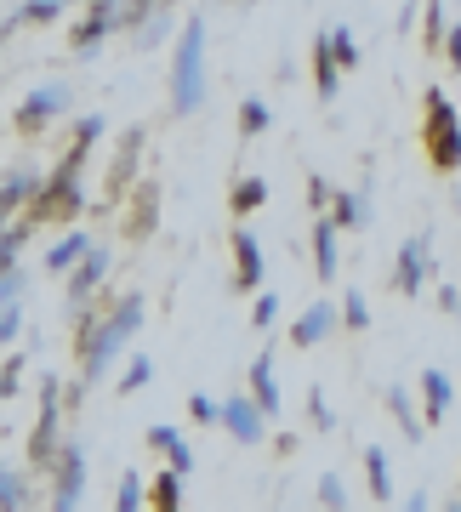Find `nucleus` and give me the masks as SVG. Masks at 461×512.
I'll list each match as a JSON object with an SVG mask.
<instances>
[{
    "instance_id": "nucleus-1",
    "label": "nucleus",
    "mask_w": 461,
    "mask_h": 512,
    "mask_svg": "<svg viewBox=\"0 0 461 512\" xmlns=\"http://www.w3.org/2000/svg\"><path fill=\"white\" fill-rule=\"evenodd\" d=\"M200 52H205V29L200 23H188V35H183V46H177V109H200V97H205V86H200Z\"/></svg>"
},
{
    "instance_id": "nucleus-2",
    "label": "nucleus",
    "mask_w": 461,
    "mask_h": 512,
    "mask_svg": "<svg viewBox=\"0 0 461 512\" xmlns=\"http://www.w3.org/2000/svg\"><path fill=\"white\" fill-rule=\"evenodd\" d=\"M427 109H433V126H427V148H433L439 171H456V165H461V126H456V114H450L444 92H427Z\"/></svg>"
},
{
    "instance_id": "nucleus-3",
    "label": "nucleus",
    "mask_w": 461,
    "mask_h": 512,
    "mask_svg": "<svg viewBox=\"0 0 461 512\" xmlns=\"http://www.w3.org/2000/svg\"><path fill=\"white\" fill-rule=\"evenodd\" d=\"M422 256H427V239H410L405 262H399V285H405V291H416V285H422Z\"/></svg>"
},
{
    "instance_id": "nucleus-4",
    "label": "nucleus",
    "mask_w": 461,
    "mask_h": 512,
    "mask_svg": "<svg viewBox=\"0 0 461 512\" xmlns=\"http://www.w3.org/2000/svg\"><path fill=\"white\" fill-rule=\"evenodd\" d=\"M325 330H331V308L319 302L314 313H302V325H296V342H302V348H314V342L325 336Z\"/></svg>"
},
{
    "instance_id": "nucleus-5",
    "label": "nucleus",
    "mask_w": 461,
    "mask_h": 512,
    "mask_svg": "<svg viewBox=\"0 0 461 512\" xmlns=\"http://www.w3.org/2000/svg\"><path fill=\"white\" fill-rule=\"evenodd\" d=\"M422 387H427V410H433V416H444V410H450V382H444L439 370H427Z\"/></svg>"
},
{
    "instance_id": "nucleus-6",
    "label": "nucleus",
    "mask_w": 461,
    "mask_h": 512,
    "mask_svg": "<svg viewBox=\"0 0 461 512\" xmlns=\"http://www.w3.org/2000/svg\"><path fill=\"white\" fill-rule=\"evenodd\" d=\"M57 103H63V92H57V86H46V92H35L29 103H23V126H40V114H46V109H57Z\"/></svg>"
},
{
    "instance_id": "nucleus-7",
    "label": "nucleus",
    "mask_w": 461,
    "mask_h": 512,
    "mask_svg": "<svg viewBox=\"0 0 461 512\" xmlns=\"http://www.w3.org/2000/svg\"><path fill=\"white\" fill-rule=\"evenodd\" d=\"M228 427H234L240 439H257V427H262V421H257V410H251V404L234 399V404H228Z\"/></svg>"
},
{
    "instance_id": "nucleus-8",
    "label": "nucleus",
    "mask_w": 461,
    "mask_h": 512,
    "mask_svg": "<svg viewBox=\"0 0 461 512\" xmlns=\"http://www.w3.org/2000/svg\"><path fill=\"white\" fill-rule=\"evenodd\" d=\"M262 279V262H257V239L240 234V285H257Z\"/></svg>"
},
{
    "instance_id": "nucleus-9",
    "label": "nucleus",
    "mask_w": 461,
    "mask_h": 512,
    "mask_svg": "<svg viewBox=\"0 0 461 512\" xmlns=\"http://www.w3.org/2000/svg\"><path fill=\"white\" fill-rule=\"evenodd\" d=\"M314 245H319V274L331 279V274H336V234H331V222H319Z\"/></svg>"
},
{
    "instance_id": "nucleus-10",
    "label": "nucleus",
    "mask_w": 461,
    "mask_h": 512,
    "mask_svg": "<svg viewBox=\"0 0 461 512\" xmlns=\"http://www.w3.org/2000/svg\"><path fill=\"white\" fill-rule=\"evenodd\" d=\"M251 376H257V399H262V410H274L279 393H274V370H268V359H257V370H251Z\"/></svg>"
},
{
    "instance_id": "nucleus-11",
    "label": "nucleus",
    "mask_w": 461,
    "mask_h": 512,
    "mask_svg": "<svg viewBox=\"0 0 461 512\" xmlns=\"http://www.w3.org/2000/svg\"><path fill=\"white\" fill-rule=\"evenodd\" d=\"M370 484H376V495H388V461H382V450H370Z\"/></svg>"
},
{
    "instance_id": "nucleus-12",
    "label": "nucleus",
    "mask_w": 461,
    "mask_h": 512,
    "mask_svg": "<svg viewBox=\"0 0 461 512\" xmlns=\"http://www.w3.org/2000/svg\"><path fill=\"white\" fill-rule=\"evenodd\" d=\"M245 131H262V126H268V109H262V103H245Z\"/></svg>"
},
{
    "instance_id": "nucleus-13",
    "label": "nucleus",
    "mask_w": 461,
    "mask_h": 512,
    "mask_svg": "<svg viewBox=\"0 0 461 512\" xmlns=\"http://www.w3.org/2000/svg\"><path fill=\"white\" fill-rule=\"evenodd\" d=\"M74 256H80V239H69V245H57V251H52V268H69Z\"/></svg>"
},
{
    "instance_id": "nucleus-14",
    "label": "nucleus",
    "mask_w": 461,
    "mask_h": 512,
    "mask_svg": "<svg viewBox=\"0 0 461 512\" xmlns=\"http://www.w3.org/2000/svg\"><path fill=\"white\" fill-rule=\"evenodd\" d=\"M0 501H23V490H18V478L12 473H0Z\"/></svg>"
},
{
    "instance_id": "nucleus-15",
    "label": "nucleus",
    "mask_w": 461,
    "mask_h": 512,
    "mask_svg": "<svg viewBox=\"0 0 461 512\" xmlns=\"http://www.w3.org/2000/svg\"><path fill=\"white\" fill-rule=\"evenodd\" d=\"M137 382H148V359H137V365L126 370V387H137Z\"/></svg>"
},
{
    "instance_id": "nucleus-16",
    "label": "nucleus",
    "mask_w": 461,
    "mask_h": 512,
    "mask_svg": "<svg viewBox=\"0 0 461 512\" xmlns=\"http://www.w3.org/2000/svg\"><path fill=\"white\" fill-rule=\"evenodd\" d=\"M450 57L461 63V23H456V35H450Z\"/></svg>"
}]
</instances>
